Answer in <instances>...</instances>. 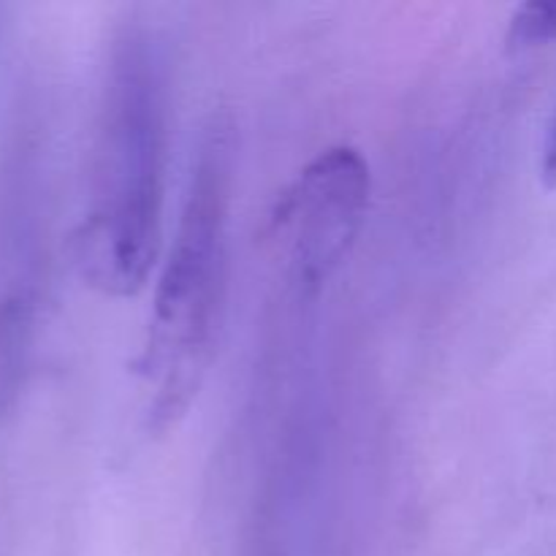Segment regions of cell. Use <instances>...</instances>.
Returning a JSON list of instances; mask_svg holds the SVG:
<instances>
[{"label": "cell", "mask_w": 556, "mask_h": 556, "mask_svg": "<svg viewBox=\"0 0 556 556\" xmlns=\"http://www.w3.org/2000/svg\"><path fill=\"white\" fill-rule=\"evenodd\" d=\"M168 157V54L139 16L114 27L92 123L87 206L74 233L81 280L136 296L161 255Z\"/></svg>", "instance_id": "6da1fadb"}, {"label": "cell", "mask_w": 556, "mask_h": 556, "mask_svg": "<svg viewBox=\"0 0 556 556\" xmlns=\"http://www.w3.org/2000/svg\"><path fill=\"white\" fill-rule=\"evenodd\" d=\"M237 139L228 114H217L190 166L188 193L152 293L136 375L152 389L147 421L166 432L188 413L215 356L228 282V215L233 199Z\"/></svg>", "instance_id": "7a4b0ae2"}, {"label": "cell", "mask_w": 556, "mask_h": 556, "mask_svg": "<svg viewBox=\"0 0 556 556\" xmlns=\"http://www.w3.org/2000/svg\"><path fill=\"white\" fill-rule=\"evenodd\" d=\"M369 204V166L353 147L326 150L288 193L280 217L293 231L299 286L318 288L351 250Z\"/></svg>", "instance_id": "3957f363"}, {"label": "cell", "mask_w": 556, "mask_h": 556, "mask_svg": "<svg viewBox=\"0 0 556 556\" xmlns=\"http://www.w3.org/2000/svg\"><path fill=\"white\" fill-rule=\"evenodd\" d=\"M36 253L5 258L0 277V424L22 394L30 369L38 331V269Z\"/></svg>", "instance_id": "277c9868"}, {"label": "cell", "mask_w": 556, "mask_h": 556, "mask_svg": "<svg viewBox=\"0 0 556 556\" xmlns=\"http://www.w3.org/2000/svg\"><path fill=\"white\" fill-rule=\"evenodd\" d=\"M556 38V0H530L510 16L508 47L535 49Z\"/></svg>", "instance_id": "5b68a950"}, {"label": "cell", "mask_w": 556, "mask_h": 556, "mask_svg": "<svg viewBox=\"0 0 556 556\" xmlns=\"http://www.w3.org/2000/svg\"><path fill=\"white\" fill-rule=\"evenodd\" d=\"M541 179L546 188H556V114H554L552 123H548L546 139H543Z\"/></svg>", "instance_id": "8992f818"}]
</instances>
